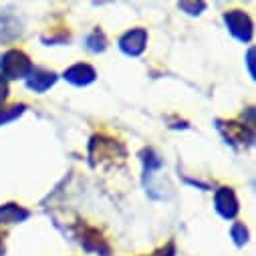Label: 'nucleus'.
I'll return each mask as SVG.
<instances>
[{"label":"nucleus","instance_id":"nucleus-1","mask_svg":"<svg viewBox=\"0 0 256 256\" xmlns=\"http://www.w3.org/2000/svg\"><path fill=\"white\" fill-rule=\"evenodd\" d=\"M0 69H2L4 79H28L30 73L34 71L32 62L28 60V56L22 50H8L2 56Z\"/></svg>","mask_w":256,"mask_h":256},{"label":"nucleus","instance_id":"nucleus-2","mask_svg":"<svg viewBox=\"0 0 256 256\" xmlns=\"http://www.w3.org/2000/svg\"><path fill=\"white\" fill-rule=\"evenodd\" d=\"M224 22L228 30L242 42H248L252 38V22L242 10H230L224 14Z\"/></svg>","mask_w":256,"mask_h":256},{"label":"nucleus","instance_id":"nucleus-3","mask_svg":"<svg viewBox=\"0 0 256 256\" xmlns=\"http://www.w3.org/2000/svg\"><path fill=\"white\" fill-rule=\"evenodd\" d=\"M146 42H148V32L144 28H134L130 32H125L119 40V46L125 54H130V56H138L144 52L146 48Z\"/></svg>","mask_w":256,"mask_h":256},{"label":"nucleus","instance_id":"nucleus-4","mask_svg":"<svg viewBox=\"0 0 256 256\" xmlns=\"http://www.w3.org/2000/svg\"><path fill=\"white\" fill-rule=\"evenodd\" d=\"M214 204H216V210L222 218H234L238 214V200L234 196V192L230 188H222L216 192V198H214Z\"/></svg>","mask_w":256,"mask_h":256},{"label":"nucleus","instance_id":"nucleus-5","mask_svg":"<svg viewBox=\"0 0 256 256\" xmlns=\"http://www.w3.org/2000/svg\"><path fill=\"white\" fill-rule=\"evenodd\" d=\"M65 79L73 85L83 87V85H89L95 81V71H93V67L85 65V62H79V65H73L71 69L65 71Z\"/></svg>","mask_w":256,"mask_h":256},{"label":"nucleus","instance_id":"nucleus-6","mask_svg":"<svg viewBox=\"0 0 256 256\" xmlns=\"http://www.w3.org/2000/svg\"><path fill=\"white\" fill-rule=\"evenodd\" d=\"M56 81V75L54 73H46V71H32L30 77L26 79V85L36 91V93H44L48 87H52Z\"/></svg>","mask_w":256,"mask_h":256},{"label":"nucleus","instance_id":"nucleus-7","mask_svg":"<svg viewBox=\"0 0 256 256\" xmlns=\"http://www.w3.org/2000/svg\"><path fill=\"white\" fill-rule=\"evenodd\" d=\"M28 218V210L16 206V204H4L0 206V224H14Z\"/></svg>","mask_w":256,"mask_h":256},{"label":"nucleus","instance_id":"nucleus-8","mask_svg":"<svg viewBox=\"0 0 256 256\" xmlns=\"http://www.w3.org/2000/svg\"><path fill=\"white\" fill-rule=\"evenodd\" d=\"M22 111H24V105H14V107H8V109H4V111H0V125H4V123H8V121L16 119Z\"/></svg>","mask_w":256,"mask_h":256},{"label":"nucleus","instance_id":"nucleus-9","mask_svg":"<svg viewBox=\"0 0 256 256\" xmlns=\"http://www.w3.org/2000/svg\"><path fill=\"white\" fill-rule=\"evenodd\" d=\"M87 44H89V48H91L93 52H101V50H105V36H103V32L95 30V32L89 36Z\"/></svg>","mask_w":256,"mask_h":256},{"label":"nucleus","instance_id":"nucleus-10","mask_svg":"<svg viewBox=\"0 0 256 256\" xmlns=\"http://www.w3.org/2000/svg\"><path fill=\"white\" fill-rule=\"evenodd\" d=\"M232 238L236 240V244H244L248 240V232H246L244 224H234L232 226Z\"/></svg>","mask_w":256,"mask_h":256},{"label":"nucleus","instance_id":"nucleus-11","mask_svg":"<svg viewBox=\"0 0 256 256\" xmlns=\"http://www.w3.org/2000/svg\"><path fill=\"white\" fill-rule=\"evenodd\" d=\"M6 97H8V83L4 77H0V105L6 101Z\"/></svg>","mask_w":256,"mask_h":256},{"label":"nucleus","instance_id":"nucleus-12","mask_svg":"<svg viewBox=\"0 0 256 256\" xmlns=\"http://www.w3.org/2000/svg\"><path fill=\"white\" fill-rule=\"evenodd\" d=\"M174 244H168L166 248H162V250H158V252H154L152 256H174Z\"/></svg>","mask_w":256,"mask_h":256},{"label":"nucleus","instance_id":"nucleus-13","mask_svg":"<svg viewBox=\"0 0 256 256\" xmlns=\"http://www.w3.org/2000/svg\"><path fill=\"white\" fill-rule=\"evenodd\" d=\"M2 250H4V248H2V236H0V254H2Z\"/></svg>","mask_w":256,"mask_h":256}]
</instances>
